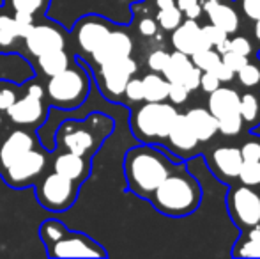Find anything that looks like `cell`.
<instances>
[{"instance_id": "1", "label": "cell", "mask_w": 260, "mask_h": 259, "mask_svg": "<svg viewBox=\"0 0 260 259\" xmlns=\"http://www.w3.org/2000/svg\"><path fill=\"white\" fill-rule=\"evenodd\" d=\"M147 200L157 213L165 217L184 218L200 208L202 185L188 170L186 162H177Z\"/></svg>"}, {"instance_id": "2", "label": "cell", "mask_w": 260, "mask_h": 259, "mask_svg": "<svg viewBox=\"0 0 260 259\" xmlns=\"http://www.w3.org/2000/svg\"><path fill=\"white\" fill-rule=\"evenodd\" d=\"M175 163L177 162H174V158L152 144H140L127 149L122 163L127 192L147 200L161 181L172 172Z\"/></svg>"}, {"instance_id": "3", "label": "cell", "mask_w": 260, "mask_h": 259, "mask_svg": "<svg viewBox=\"0 0 260 259\" xmlns=\"http://www.w3.org/2000/svg\"><path fill=\"white\" fill-rule=\"evenodd\" d=\"M113 130L115 121L103 112H92L83 119H66L55 131V146L92 160Z\"/></svg>"}, {"instance_id": "4", "label": "cell", "mask_w": 260, "mask_h": 259, "mask_svg": "<svg viewBox=\"0 0 260 259\" xmlns=\"http://www.w3.org/2000/svg\"><path fill=\"white\" fill-rule=\"evenodd\" d=\"M45 87V98L50 108H60V110H75L80 108L90 93V76L87 69L78 59L75 61L64 71L48 76L43 83Z\"/></svg>"}, {"instance_id": "5", "label": "cell", "mask_w": 260, "mask_h": 259, "mask_svg": "<svg viewBox=\"0 0 260 259\" xmlns=\"http://www.w3.org/2000/svg\"><path fill=\"white\" fill-rule=\"evenodd\" d=\"M129 128L140 144L161 146L177 116V107L167 101H142L129 108Z\"/></svg>"}, {"instance_id": "6", "label": "cell", "mask_w": 260, "mask_h": 259, "mask_svg": "<svg viewBox=\"0 0 260 259\" xmlns=\"http://www.w3.org/2000/svg\"><path fill=\"white\" fill-rule=\"evenodd\" d=\"M21 89H23V96L16 98V101L4 112V116L16 128L36 130L48 118L50 105L46 103L45 87L39 82V78H34L23 83Z\"/></svg>"}, {"instance_id": "7", "label": "cell", "mask_w": 260, "mask_h": 259, "mask_svg": "<svg viewBox=\"0 0 260 259\" xmlns=\"http://www.w3.org/2000/svg\"><path fill=\"white\" fill-rule=\"evenodd\" d=\"M82 185L69 178L62 176L58 172L43 174L34 185L36 199L45 210L53 211V213H62L68 211L73 204L76 203Z\"/></svg>"}, {"instance_id": "8", "label": "cell", "mask_w": 260, "mask_h": 259, "mask_svg": "<svg viewBox=\"0 0 260 259\" xmlns=\"http://www.w3.org/2000/svg\"><path fill=\"white\" fill-rule=\"evenodd\" d=\"M69 45H71L69 32L60 23L48 20L45 16L36 21L30 32L25 36L21 55L30 63L45 53L55 52V50H68Z\"/></svg>"}, {"instance_id": "9", "label": "cell", "mask_w": 260, "mask_h": 259, "mask_svg": "<svg viewBox=\"0 0 260 259\" xmlns=\"http://www.w3.org/2000/svg\"><path fill=\"white\" fill-rule=\"evenodd\" d=\"M207 96V110L218 121V133L226 138L243 135L244 126L239 114V91L234 87L219 85Z\"/></svg>"}, {"instance_id": "10", "label": "cell", "mask_w": 260, "mask_h": 259, "mask_svg": "<svg viewBox=\"0 0 260 259\" xmlns=\"http://www.w3.org/2000/svg\"><path fill=\"white\" fill-rule=\"evenodd\" d=\"M48 155L41 146H36L30 151L21 155L14 162H11L4 170H0V178L9 188L23 190L36 185V181L46 172L48 167Z\"/></svg>"}, {"instance_id": "11", "label": "cell", "mask_w": 260, "mask_h": 259, "mask_svg": "<svg viewBox=\"0 0 260 259\" xmlns=\"http://www.w3.org/2000/svg\"><path fill=\"white\" fill-rule=\"evenodd\" d=\"M115 23L106 20L100 14H85L75 23L73 31L69 32L71 45L75 48V55L78 59H90L94 52L100 48L113 31Z\"/></svg>"}, {"instance_id": "12", "label": "cell", "mask_w": 260, "mask_h": 259, "mask_svg": "<svg viewBox=\"0 0 260 259\" xmlns=\"http://www.w3.org/2000/svg\"><path fill=\"white\" fill-rule=\"evenodd\" d=\"M138 64L133 57H124V59L110 61L98 68H94V76H96L98 87H100L101 96L110 103H120L124 87L129 82L133 75H137Z\"/></svg>"}, {"instance_id": "13", "label": "cell", "mask_w": 260, "mask_h": 259, "mask_svg": "<svg viewBox=\"0 0 260 259\" xmlns=\"http://www.w3.org/2000/svg\"><path fill=\"white\" fill-rule=\"evenodd\" d=\"M226 211L239 231L260 224V190L232 183L226 192Z\"/></svg>"}, {"instance_id": "14", "label": "cell", "mask_w": 260, "mask_h": 259, "mask_svg": "<svg viewBox=\"0 0 260 259\" xmlns=\"http://www.w3.org/2000/svg\"><path fill=\"white\" fill-rule=\"evenodd\" d=\"M46 254L48 257H108L105 247L96 240L71 229H66L57 242L46 245Z\"/></svg>"}, {"instance_id": "15", "label": "cell", "mask_w": 260, "mask_h": 259, "mask_svg": "<svg viewBox=\"0 0 260 259\" xmlns=\"http://www.w3.org/2000/svg\"><path fill=\"white\" fill-rule=\"evenodd\" d=\"M161 146H165L167 151L172 153L174 162H186L193 156L202 155V149H200L202 144L199 142L197 135L193 133L186 116L181 114V112H177L170 130H168L167 138Z\"/></svg>"}, {"instance_id": "16", "label": "cell", "mask_w": 260, "mask_h": 259, "mask_svg": "<svg viewBox=\"0 0 260 259\" xmlns=\"http://www.w3.org/2000/svg\"><path fill=\"white\" fill-rule=\"evenodd\" d=\"M38 20L25 14H13L0 6V53L9 55V53L23 52V39L30 32Z\"/></svg>"}, {"instance_id": "17", "label": "cell", "mask_w": 260, "mask_h": 259, "mask_svg": "<svg viewBox=\"0 0 260 259\" xmlns=\"http://www.w3.org/2000/svg\"><path fill=\"white\" fill-rule=\"evenodd\" d=\"M206 165L216 180L225 185H232L239 176L243 156L237 146H216L206 153Z\"/></svg>"}, {"instance_id": "18", "label": "cell", "mask_w": 260, "mask_h": 259, "mask_svg": "<svg viewBox=\"0 0 260 259\" xmlns=\"http://www.w3.org/2000/svg\"><path fill=\"white\" fill-rule=\"evenodd\" d=\"M133 38L127 32V28L119 27L115 25L113 31L108 34V38L105 39V43L96 50V52L90 55L89 64L92 68L110 63V61H117V59H124V57H129L133 53Z\"/></svg>"}, {"instance_id": "19", "label": "cell", "mask_w": 260, "mask_h": 259, "mask_svg": "<svg viewBox=\"0 0 260 259\" xmlns=\"http://www.w3.org/2000/svg\"><path fill=\"white\" fill-rule=\"evenodd\" d=\"M36 146H39V140L34 130L16 128L4 131L0 135V170H4L11 162L20 158Z\"/></svg>"}, {"instance_id": "20", "label": "cell", "mask_w": 260, "mask_h": 259, "mask_svg": "<svg viewBox=\"0 0 260 259\" xmlns=\"http://www.w3.org/2000/svg\"><path fill=\"white\" fill-rule=\"evenodd\" d=\"M202 13L209 18V23L216 25L229 36L237 34L241 28V14L232 0H200Z\"/></svg>"}, {"instance_id": "21", "label": "cell", "mask_w": 260, "mask_h": 259, "mask_svg": "<svg viewBox=\"0 0 260 259\" xmlns=\"http://www.w3.org/2000/svg\"><path fill=\"white\" fill-rule=\"evenodd\" d=\"M170 43L174 50L189 57L199 50L211 48V45L202 34V25H199V20H191V18H184L182 23L170 32Z\"/></svg>"}, {"instance_id": "22", "label": "cell", "mask_w": 260, "mask_h": 259, "mask_svg": "<svg viewBox=\"0 0 260 259\" xmlns=\"http://www.w3.org/2000/svg\"><path fill=\"white\" fill-rule=\"evenodd\" d=\"M52 170L82 185L85 180H89L90 170H92V160L57 149V153L52 158Z\"/></svg>"}, {"instance_id": "23", "label": "cell", "mask_w": 260, "mask_h": 259, "mask_svg": "<svg viewBox=\"0 0 260 259\" xmlns=\"http://www.w3.org/2000/svg\"><path fill=\"white\" fill-rule=\"evenodd\" d=\"M184 116L200 144H209L218 135V121H216V118L207 108L202 107L189 108Z\"/></svg>"}, {"instance_id": "24", "label": "cell", "mask_w": 260, "mask_h": 259, "mask_svg": "<svg viewBox=\"0 0 260 259\" xmlns=\"http://www.w3.org/2000/svg\"><path fill=\"white\" fill-rule=\"evenodd\" d=\"M76 61V55H71L68 50H55V52L45 53V55L38 57L36 61H32L36 66V71L39 76H53L57 73L64 71L66 68H69Z\"/></svg>"}, {"instance_id": "25", "label": "cell", "mask_w": 260, "mask_h": 259, "mask_svg": "<svg viewBox=\"0 0 260 259\" xmlns=\"http://www.w3.org/2000/svg\"><path fill=\"white\" fill-rule=\"evenodd\" d=\"M239 114L244 131H253L260 126V91L244 89L239 93Z\"/></svg>"}, {"instance_id": "26", "label": "cell", "mask_w": 260, "mask_h": 259, "mask_svg": "<svg viewBox=\"0 0 260 259\" xmlns=\"http://www.w3.org/2000/svg\"><path fill=\"white\" fill-rule=\"evenodd\" d=\"M230 256L260 259V224L246 229V231H241L239 238L236 240L232 250H230Z\"/></svg>"}, {"instance_id": "27", "label": "cell", "mask_w": 260, "mask_h": 259, "mask_svg": "<svg viewBox=\"0 0 260 259\" xmlns=\"http://www.w3.org/2000/svg\"><path fill=\"white\" fill-rule=\"evenodd\" d=\"M52 0H4V7L13 14H25L34 20L46 16Z\"/></svg>"}, {"instance_id": "28", "label": "cell", "mask_w": 260, "mask_h": 259, "mask_svg": "<svg viewBox=\"0 0 260 259\" xmlns=\"http://www.w3.org/2000/svg\"><path fill=\"white\" fill-rule=\"evenodd\" d=\"M191 68H193L191 57L186 55V53H182V52L174 50V52L170 53V57H168V63H167V66H165L163 71H161V75H163L168 82L182 83L186 73H188Z\"/></svg>"}, {"instance_id": "29", "label": "cell", "mask_w": 260, "mask_h": 259, "mask_svg": "<svg viewBox=\"0 0 260 259\" xmlns=\"http://www.w3.org/2000/svg\"><path fill=\"white\" fill-rule=\"evenodd\" d=\"M144 85V101H167L168 100V80L161 73H147L142 76Z\"/></svg>"}, {"instance_id": "30", "label": "cell", "mask_w": 260, "mask_h": 259, "mask_svg": "<svg viewBox=\"0 0 260 259\" xmlns=\"http://www.w3.org/2000/svg\"><path fill=\"white\" fill-rule=\"evenodd\" d=\"M236 78L243 89L260 91V61L257 55L248 59V63L236 73Z\"/></svg>"}, {"instance_id": "31", "label": "cell", "mask_w": 260, "mask_h": 259, "mask_svg": "<svg viewBox=\"0 0 260 259\" xmlns=\"http://www.w3.org/2000/svg\"><path fill=\"white\" fill-rule=\"evenodd\" d=\"M154 18L157 21V27H159V31L172 32L174 28H177L179 25L182 23V20H184V14L181 13V9H179L177 6H172V7H165V9H157Z\"/></svg>"}, {"instance_id": "32", "label": "cell", "mask_w": 260, "mask_h": 259, "mask_svg": "<svg viewBox=\"0 0 260 259\" xmlns=\"http://www.w3.org/2000/svg\"><path fill=\"white\" fill-rule=\"evenodd\" d=\"M144 101V85H142V78L137 75H133L129 78V82L126 83L124 87V93H122V98H120V103L119 105H124V107L131 108L135 105L142 103Z\"/></svg>"}, {"instance_id": "33", "label": "cell", "mask_w": 260, "mask_h": 259, "mask_svg": "<svg viewBox=\"0 0 260 259\" xmlns=\"http://www.w3.org/2000/svg\"><path fill=\"white\" fill-rule=\"evenodd\" d=\"M202 34L207 39L209 45H211V48L218 50L219 53H225L226 50H230V36L226 32H223L221 28H218L216 25L212 23L204 25Z\"/></svg>"}, {"instance_id": "34", "label": "cell", "mask_w": 260, "mask_h": 259, "mask_svg": "<svg viewBox=\"0 0 260 259\" xmlns=\"http://www.w3.org/2000/svg\"><path fill=\"white\" fill-rule=\"evenodd\" d=\"M193 66L200 69V71H212L219 63H221V53L214 48H204L199 50L191 55Z\"/></svg>"}, {"instance_id": "35", "label": "cell", "mask_w": 260, "mask_h": 259, "mask_svg": "<svg viewBox=\"0 0 260 259\" xmlns=\"http://www.w3.org/2000/svg\"><path fill=\"white\" fill-rule=\"evenodd\" d=\"M236 183L260 190V162H243Z\"/></svg>"}, {"instance_id": "36", "label": "cell", "mask_w": 260, "mask_h": 259, "mask_svg": "<svg viewBox=\"0 0 260 259\" xmlns=\"http://www.w3.org/2000/svg\"><path fill=\"white\" fill-rule=\"evenodd\" d=\"M237 148L243 156V162H260V135L248 131L244 140Z\"/></svg>"}, {"instance_id": "37", "label": "cell", "mask_w": 260, "mask_h": 259, "mask_svg": "<svg viewBox=\"0 0 260 259\" xmlns=\"http://www.w3.org/2000/svg\"><path fill=\"white\" fill-rule=\"evenodd\" d=\"M135 14V23H137V31L140 36H144V38H154L157 36V32H159V27H157V21L156 18L152 16V14H138L137 11H133Z\"/></svg>"}, {"instance_id": "38", "label": "cell", "mask_w": 260, "mask_h": 259, "mask_svg": "<svg viewBox=\"0 0 260 259\" xmlns=\"http://www.w3.org/2000/svg\"><path fill=\"white\" fill-rule=\"evenodd\" d=\"M230 50L239 55H244V57H255L257 55V50H255V45L250 38L243 34H232L230 36Z\"/></svg>"}, {"instance_id": "39", "label": "cell", "mask_w": 260, "mask_h": 259, "mask_svg": "<svg viewBox=\"0 0 260 259\" xmlns=\"http://www.w3.org/2000/svg\"><path fill=\"white\" fill-rule=\"evenodd\" d=\"M189 91L186 89L182 83H177V82H168V100L172 105H175V107H181V105H184L186 101H188L189 98Z\"/></svg>"}, {"instance_id": "40", "label": "cell", "mask_w": 260, "mask_h": 259, "mask_svg": "<svg viewBox=\"0 0 260 259\" xmlns=\"http://www.w3.org/2000/svg\"><path fill=\"white\" fill-rule=\"evenodd\" d=\"M18 91H20V85H14V83L9 82L0 85V112H6L16 101Z\"/></svg>"}, {"instance_id": "41", "label": "cell", "mask_w": 260, "mask_h": 259, "mask_svg": "<svg viewBox=\"0 0 260 259\" xmlns=\"http://www.w3.org/2000/svg\"><path fill=\"white\" fill-rule=\"evenodd\" d=\"M168 57H170V53H168L167 50H163V48L152 50V52L147 55L149 69H151V71H154V73H161L165 69V66H167V63H168Z\"/></svg>"}, {"instance_id": "42", "label": "cell", "mask_w": 260, "mask_h": 259, "mask_svg": "<svg viewBox=\"0 0 260 259\" xmlns=\"http://www.w3.org/2000/svg\"><path fill=\"white\" fill-rule=\"evenodd\" d=\"M236 4L248 21H257L260 18V0H236Z\"/></svg>"}, {"instance_id": "43", "label": "cell", "mask_w": 260, "mask_h": 259, "mask_svg": "<svg viewBox=\"0 0 260 259\" xmlns=\"http://www.w3.org/2000/svg\"><path fill=\"white\" fill-rule=\"evenodd\" d=\"M221 63H225L234 73H237L244 64L248 63V57L239 55V53L232 52V50H226L225 53H221Z\"/></svg>"}, {"instance_id": "44", "label": "cell", "mask_w": 260, "mask_h": 259, "mask_svg": "<svg viewBox=\"0 0 260 259\" xmlns=\"http://www.w3.org/2000/svg\"><path fill=\"white\" fill-rule=\"evenodd\" d=\"M221 85V82L218 80V76L212 71H202V76H200V91H204L206 94H211L212 91H216Z\"/></svg>"}, {"instance_id": "45", "label": "cell", "mask_w": 260, "mask_h": 259, "mask_svg": "<svg viewBox=\"0 0 260 259\" xmlns=\"http://www.w3.org/2000/svg\"><path fill=\"white\" fill-rule=\"evenodd\" d=\"M200 76H202V71H200L197 66H193V68L186 73L184 80H182V85H184L189 93H195V91H199V87H200Z\"/></svg>"}, {"instance_id": "46", "label": "cell", "mask_w": 260, "mask_h": 259, "mask_svg": "<svg viewBox=\"0 0 260 259\" xmlns=\"http://www.w3.org/2000/svg\"><path fill=\"white\" fill-rule=\"evenodd\" d=\"M212 73L218 76V80L221 82V85H223V83H230V82H234V80H236V73H234L225 63H219L214 69H212Z\"/></svg>"}, {"instance_id": "47", "label": "cell", "mask_w": 260, "mask_h": 259, "mask_svg": "<svg viewBox=\"0 0 260 259\" xmlns=\"http://www.w3.org/2000/svg\"><path fill=\"white\" fill-rule=\"evenodd\" d=\"M253 45H255V50L260 52V18L257 21H253Z\"/></svg>"}, {"instance_id": "48", "label": "cell", "mask_w": 260, "mask_h": 259, "mask_svg": "<svg viewBox=\"0 0 260 259\" xmlns=\"http://www.w3.org/2000/svg\"><path fill=\"white\" fill-rule=\"evenodd\" d=\"M4 118H6V116H4V112H0V135L4 133Z\"/></svg>"}]
</instances>
